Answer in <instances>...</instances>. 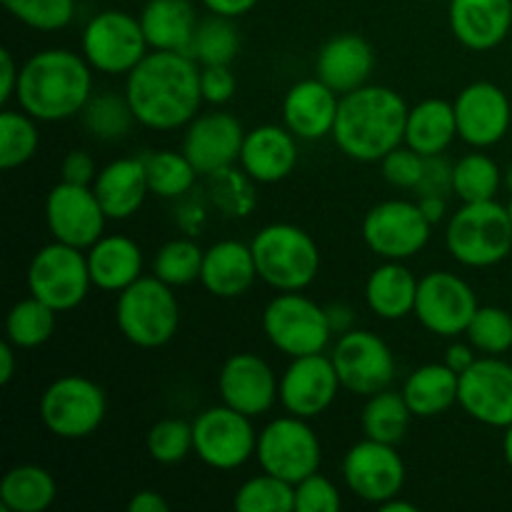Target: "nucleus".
I'll list each match as a JSON object with an SVG mask.
<instances>
[{"label": "nucleus", "instance_id": "obj_19", "mask_svg": "<svg viewBox=\"0 0 512 512\" xmlns=\"http://www.w3.org/2000/svg\"><path fill=\"white\" fill-rule=\"evenodd\" d=\"M340 385L330 355L313 353L290 358V365L280 375V405L285 413L315 420L335 403Z\"/></svg>", "mask_w": 512, "mask_h": 512}, {"label": "nucleus", "instance_id": "obj_15", "mask_svg": "<svg viewBox=\"0 0 512 512\" xmlns=\"http://www.w3.org/2000/svg\"><path fill=\"white\" fill-rule=\"evenodd\" d=\"M480 308L473 285L450 270H430L420 278L415 318L438 338H460Z\"/></svg>", "mask_w": 512, "mask_h": 512}, {"label": "nucleus", "instance_id": "obj_59", "mask_svg": "<svg viewBox=\"0 0 512 512\" xmlns=\"http://www.w3.org/2000/svg\"><path fill=\"white\" fill-rule=\"evenodd\" d=\"M18 353L13 343H0V385H8L13 380L15 368H18Z\"/></svg>", "mask_w": 512, "mask_h": 512}, {"label": "nucleus", "instance_id": "obj_5", "mask_svg": "<svg viewBox=\"0 0 512 512\" xmlns=\"http://www.w3.org/2000/svg\"><path fill=\"white\" fill-rule=\"evenodd\" d=\"M115 325L135 348L155 350L168 345L180 328V300L175 288L153 273L138 278L118 293Z\"/></svg>", "mask_w": 512, "mask_h": 512}, {"label": "nucleus", "instance_id": "obj_62", "mask_svg": "<svg viewBox=\"0 0 512 512\" xmlns=\"http://www.w3.org/2000/svg\"><path fill=\"white\" fill-rule=\"evenodd\" d=\"M503 185H505V188H508L510 193H512V165H510V168L505 170V173H503Z\"/></svg>", "mask_w": 512, "mask_h": 512}, {"label": "nucleus", "instance_id": "obj_50", "mask_svg": "<svg viewBox=\"0 0 512 512\" xmlns=\"http://www.w3.org/2000/svg\"><path fill=\"white\" fill-rule=\"evenodd\" d=\"M200 90L208 105H225L235 98L238 78L230 65H200Z\"/></svg>", "mask_w": 512, "mask_h": 512}, {"label": "nucleus", "instance_id": "obj_8", "mask_svg": "<svg viewBox=\"0 0 512 512\" xmlns=\"http://www.w3.org/2000/svg\"><path fill=\"white\" fill-rule=\"evenodd\" d=\"M260 325L268 343L288 358L325 353L335 335L325 308L303 295V290L275 295L265 305Z\"/></svg>", "mask_w": 512, "mask_h": 512}, {"label": "nucleus", "instance_id": "obj_32", "mask_svg": "<svg viewBox=\"0 0 512 512\" xmlns=\"http://www.w3.org/2000/svg\"><path fill=\"white\" fill-rule=\"evenodd\" d=\"M458 388L460 375L453 368H448L445 363H428L415 368L405 378L400 393H403L413 418L430 420L458 405Z\"/></svg>", "mask_w": 512, "mask_h": 512}, {"label": "nucleus", "instance_id": "obj_33", "mask_svg": "<svg viewBox=\"0 0 512 512\" xmlns=\"http://www.w3.org/2000/svg\"><path fill=\"white\" fill-rule=\"evenodd\" d=\"M455 138H458V120L450 100L428 98L408 110L405 145L423 158L443 155Z\"/></svg>", "mask_w": 512, "mask_h": 512}, {"label": "nucleus", "instance_id": "obj_24", "mask_svg": "<svg viewBox=\"0 0 512 512\" xmlns=\"http://www.w3.org/2000/svg\"><path fill=\"white\" fill-rule=\"evenodd\" d=\"M298 158V138L285 125L265 123L245 133L238 165L258 185H273L293 173Z\"/></svg>", "mask_w": 512, "mask_h": 512}, {"label": "nucleus", "instance_id": "obj_3", "mask_svg": "<svg viewBox=\"0 0 512 512\" xmlns=\"http://www.w3.org/2000/svg\"><path fill=\"white\" fill-rule=\"evenodd\" d=\"M408 103L388 85H363L340 95L338 118L330 138L358 163H380L390 150L405 143Z\"/></svg>", "mask_w": 512, "mask_h": 512}, {"label": "nucleus", "instance_id": "obj_20", "mask_svg": "<svg viewBox=\"0 0 512 512\" xmlns=\"http://www.w3.org/2000/svg\"><path fill=\"white\" fill-rule=\"evenodd\" d=\"M458 138L470 148H493L508 135L512 123L510 98L500 85L490 80H475L465 85L453 100Z\"/></svg>", "mask_w": 512, "mask_h": 512}, {"label": "nucleus", "instance_id": "obj_9", "mask_svg": "<svg viewBox=\"0 0 512 512\" xmlns=\"http://www.w3.org/2000/svg\"><path fill=\"white\" fill-rule=\"evenodd\" d=\"M80 53L95 73L125 78L150 53V45L138 15L108 8L85 23L80 33Z\"/></svg>", "mask_w": 512, "mask_h": 512}, {"label": "nucleus", "instance_id": "obj_47", "mask_svg": "<svg viewBox=\"0 0 512 512\" xmlns=\"http://www.w3.org/2000/svg\"><path fill=\"white\" fill-rule=\"evenodd\" d=\"M148 455L160 465H178L193 453V423L183 418H163L148 430Z\"/></svg>", "mask_w": 512, "mask_h": 512}, {"label": "nucleus", "instance_id": "obj_54", "mask_svg": "<svg viewBox=\"0 0 512 512\" xmlns=\"http://www.w3.org/2000/svg\"><path fill=\"white\" fill-rule=\"evenodd\" d=\"M258 3L260 0H200V5H203L208 13L223 15V18H233V20L248 15Z\"/></svg>", "mask_w": 512, "mask_h": 512}, {"label": "nucleus", "instance_id": "obj_17", "mask_svg": "<svg viewBox=\"0 0 512 512\" xmlns=\"http://www.w3.org/2000/svg\"><path fill=\"white\" fill-rule=\"evenodd\" d=\"M340 470H343L345 488L370 505H380L403 493L408 478L405 460L400 458L395 445L373 438H363L350 445Z\"/></svg>", "mask_w": 512, "mask_h": 512}, {"label": "nucleus", "instance_id": "obj_1", "mask_svg": "<svg viewBox=\"0 0 512 512\" xmlns=\"http://www.w3.org/2000/svg\"><path fill=\"white\" fill-rule=\"evenodd\" d=\"M123 93L138 125L155 133L185 128L205 103L198 60L173 50H150L125 75Z\"/></svg>", "mask_w": 512, "mask_h": 512}, {"label": "nucleus", "instance_id": "obj_55", "mask_svg": "<svg viewBox=\"0 0 512 512\" xmlns=\"http://www.w3.org/2000/svg\"><path fill=\"white\" fill-rule=\"evenodd\" d=\"M478 358H480V353L473 348V345L455 340V343H450L448 350H445L443 363L460 375V373H465V370H468Z\"/></svg>", "mask_w": 512, "mask_h": 512}, {"label": "nucleus", "instance_id": "obj_26", "mask_svg": "<svg viewBox=\"0 0 512 512\" xmlns=\"http://www.w3.org/2000/svg\"><path fill=\"white\" fill-rule=\"evenodd\" d=\"M375 70V50L363 35L338 33L325 40L315 58V75L338 95L368 85Z\"/></svg>", "mask_w": 512, "mask_h": 512}, {"label": "nucleus", "instance_id": "obj_57", "mask_svg": "<svg viewBox=\"0 0 512 512\" xmlns=\"http://www.w3.org/2000/svg\"><path fill=\"white\" fill-rule=\"evenodd\" d=\"M325 313H328V320H330V328H333V333L343 335V333H348V330H353L355 313H353V308H350V305L330 303V305H325Z\"/></svg>", "mask_w": 512, "mask_h": 512}, {"label": "nucleus", "instance_id": "obj_41", "mask_svg": "<svg viewBox=\"0 0 512 512\" xmlns=\"http://www.w3.org/2000/svg\"><path fill=\"white\" fill-rule=\"evenodd\" d=\"M255 185L258 183L243 168L230 165V168L208 175L210 203L228 218H248L258 208Z\"/></svg>", "mask_w": 512, "mask_h": 512}, {"label": "nucleus", "instance_id": "obj_27", "mask_svg": "<svg viewBox=\"0 0 512 512\" xmlns=\"http://www.w3.org/2000/svg\"><path fill=\"white\" fill-rule=\"evenodd\" d=\"M258 280V265L250 243L243 240H218L205 248L200 285L213 298L233 300L248 293Z\"/></svg>", "mask_w": 512, "mask_h": 512}, {"label": "nucleus", "instance_id": "obj_12", "mask_svg": "<svg viewBox=\"0 0 512 512\" xmlns=\"http://www.w3.org/2000/svg\"><path fill=\"white\" fill-rule=\"evenodd\" d=\"M258 430L253 418L228 408L225 403L205 408L193 420V453L208 468L230 473L255 458Z\"/></svg>", "mask_w": 512, "mask_h": 512}, {"label": "nucleus", "instance_id": "obj_38", "mask_svg": "<svg viewBox=\"0 0 512 512\" xmlns=\"http://www.w3.org/2000/svg\"><path fill=\"white\" fill-rule=\"evenodd\" d=\"M503 188V170L490 155L468 153L453 163V193L463 203H483L498 198Z\"/></svg>", "mask_w": 512, "mask_h": 512}, {"label": "nucleus", "instance_id": "obj_45", "mask_svg": "<svg viewBox=\"0 0 512 512\" xmlns=\"http://www.w3.org/2000/svg\"><path fill=\"white\" fill-rule=\"evenodd\" d=\"M465 338L480 355H505L512 348V313L498 305H480Z\"/></svg>", "mask_w": 512, "mask_h": 512}, {"label": "nucleus", "instance_id": "obj_56", "mask_svg": "<svg viewBox=\"0 0 512 512\" xmlns=\"http://www.w3.org/2000/svg\"><path fill=\"white\" fill-rule=\"evenodd\" d=\"M170 503L158 490H138L128 500V512H168Z\"/></svg>", "mask_w": 512, "mask_h": 512}, {"label": "nucleus", "instance_id": "obj_25", "mask_svg": "<svg viewBox=\"0 0 512 512\" xmlns=\"http://www.w3.org/2000/svg\"><path fill=\"white\" fill-rule=\"evenodd\" d=\"M338 108L340 95L318 75L298 80L283 98V125L298 140H323L333 135Z\"/></svg>", "mask_w": 512, "mask_h": 512}, {"label": "nucleus", "instance_id": "obj_52", "mask_svg": "<svg viewBox=\"0 0 512 512\" xmlns=\"http://www.w3.org/2000/svg\"><path fill=\"white\" fill-rule=\"evenodd\" d=\"M98 178V165L88 150H70L60 163V180L75 185H93Z\"/></svg>", "mask_w": 512, "mask_h": 512}, {"label": "nucleus", "instance_id": "obj_46", "mask_svg": "<svg viewBox=\"0 0 512 512\" xmlns=\"http://www.w3.org/2000/svg\"><path fill=\"white\" fill-rule=\"evenodd\" d=\"M10 15L38 33H58L68 28L78 10V0H0Z\"/></svg>", "mask_w": 512, "mask_h": 512}, {"label": "nucleus", "instance_id": "obj_43", "mask_svg": "<svg viewBox=\"0 0 512 512\" xmlns=\"http://www.w3.org/2000/svg\"><path fill=\"white\" fill-rule=\"evenodd\" d=\"M80 115H83L85 130H88L95 140H105V143H115V140L125 138V135L130 133V128L138 123L133 110H130L125 93L93 95Z\"/></svg>", "mask_w": 512, "mask_h": 512}, {"label": "nucleus", "instance_id": "obj_63", "mask_svg": "<svg viewBox=\"0 0 512 512\" xmlns=\"http://www.w3.org/2000/svg\"><path fill=\"white\" fill-rule=\"evenodd\" d=\"M508 213H510V220H512V198H510V203H508Z\"/></svg>", "mask_w": 512, "mask_h": 512}, {"label": "nucleus", "instance_id": "obj_22", "mask_svg": "<svg viewBox=\"0 0 512 512\" xmlns=\"http://www.w3.org/2000/svg\"><path fill=\"white\" fill-rule=\"evenodd\" d=\"M218 393L220 403L255 420L280 400V378L260 355L235 353L220 368Z\"/></svg>", "mask_w": 512, "mask_h": 512}, {"label": "nucleus", "instance_id": "obj_2", "mask_svg": "<svg viewBox=\"0 0 512 512\" xmlns=\"http://www.w3.org/2000/svg\"><path fill=\"white\" fill-rule=\"evenodd\" d=\"M93 98V68L83 53L68 48H45L20 65V110L38 123H60L75 118Z\"/></svg>", "mask_w": 512, "mask_h": 512}, {"label": "nucleus", "instance_id": "obj_11", "mask_svg": "<svg viewBox=\"0 0 512 512\" xmlns=\"http://www.w3.org/2000/svg\"><path fill=\"white\" fill-rule=\"evenodd\" d=\"M255 460L260 470L295 485L318 473L323 463V445L310 420L285 413L270 420L258 433Z\"/></svg>", "mask_w": 512, "mask_h": 512}, {"label": "nucleus", "instance_id": "obj_60", "mask_svg": "<svg viewBox=\"0 0 512 512\" xmlns=\"http://www.w3.org/2000/svg\"><path fill=\"white\" fill-rule=\"evenodd\" d=\"M380 512H418V505L415 503H408V500H403L400 495H395V498L385 500V503L378 505Z\"/></svg>", "mask_w": 512, "mask_h": 512}, {"label": "nucleus", "instance_id": "obj_7", "mask_svg": "<svg viewBox=\"0 0 512 512\" xmlns=\"http://www.w3.org/2000/svg\"><path fill=\"white\" fill-rule=\"evenodd\" d=\"M40 420L60 440H83L98 433L108 415V398L85 375H60L40 395Z\"/></svg>", "mask_w": 512, "mask_h": 512}, {"label": "nucleus", "instance_id": "obj_14", "mask_svg": "<svg viewBox=\"0 0 512 512\" xmlns=\"http://www.w3.org/2000/svg\"><path fill=\"white\" fill-rule=\"evenodd\" d=\"M330 360L345 393L360 395V398H370L390 388L398 370L390 345L378 333L358 328L340 335L338 343L333 345Z\"/></svg>", "mask_w": 512, "mask_h": 512}, {"label": "nucleus", "instance_id": "obj_23", "mask_svg": "<svg viewBox=\"0 0 512 512\" xmlns=\"http://www.w3.org/2000/svg\"><path fill=\"white\" fill-rule=\"evenodd\" d=\"M448 23L463 48L488 53L510 35L512 0H448Z\"/></svg>", "mask_w": 512, "mask_h": 512}, {"label": "nucleus", "instance_id": "obj_61", "mask_svg": "<svg viewBox=\"0 0 512 512\" xmlns=\"http://www.w3.org/2000/svg\"><path fill=\"white\" fill-rule=\"evenodd\" d=\"M503 458L508 463V468L512 470V423L505 428L503 433Z\"/></svg>", "mask_w": 512, "mask_h": 512}, {"label": "nucleus", "instance_id": "obj_49", "mask_svg": "<svg viewBox=\"0 0 512 512\" xmlns=\"http://www.w3.org/2000/svg\"><path fill=\"white\" fill-rule=\"evenodd\" d=\"M425 170V158L420 153H415L408 145H398L395 150H390L383 160H380V173L388 180L393 188L400 190H415L418 188L420 178H423Z\"/></svg>", "mask_w": 512, "mask_h": 512}, {"label": "nucleus", "instance_id": "obj_48", "mask_svg": "<svg viewBox=\"0 0 512 512\" xmlns=\"http://www.w3.org/2000/svg\"><path fill=\"white\" fill-rule=\"evenodd\" d=\"M343 508L338 485L325 475L313 473L295 483V512H338Z\"/></svg>", "mask_w": 512, "mask_h": 512}, {"label": "nucleus", "instance_id": "obj_31", "mask_svg": "<svg viewBox=\"0 0 512 512\" xmlns=\"http://www.w3.org/2000/svg\"><path fill=\"white\" fill-rule=\"evenodd\" d=\"M418 283L405 260H383L365 283V305L380 320H403L415 313Z\"/></svg>", "mask_w": 512, "mask_h": 512}, {"label": "nucleus", "instance_id": "obj_58", "mask_svg": "<svg viewBox=\"0 0 512 512\" xmlns=\"http://www.w3.org/2000/svg\"><path fill=\"white\" fill-rule=\"evenodd\" d=\"M418 205L423 210L425 218L433 225H438L440 220L448 215V203H445V195H418Z\"/></svg>", "mask_w": 512, "mask_h": 512}, {"label": "nucleus", "instance_id": "obj_10", "mask_svg": "<svg viewBox=\"0 0 512 512\" xmlns=\"http://www.w3.org/2000/svg\"><path fill=\"white\" fill-rule=\"evenodd\" d=\"M90 288L93 278L85 250L53 240L30 258L28 293L50 305L55 313H70L83 305Z\"/></svg>", "mask_w": 512, "mask_h": 512}, {"label": "nucleus", "instance_id": "obj_36", "mask_svg": "<svg viewBox=\"0 0 512 512\" xmlns=\"http://www.w3.org/2000/svg\"><path fill=\"white\" fill-rule=\"evenodd\" d=\"M148 175L150 195L163 200H178L195 188L200 173L183 150H148L140 155Z\"/></svg>", "mask_w": 512, "mask_h": 512}, {"label": "nucleus", "instance_id": "obj_37", "mask_svg": "<svg viewBox=\"0 0 512 512\" xmlns=\"http://www.w3.org/2000/svg\"><path fill=\"white\" fill-rule=\"evenodd\" d=\"M58 315L60 313H55L43 300L28 295V298L18 300L8 310V318H5V340L13 343L18 350L40 348V345H45L53 338Z\"/></svg>", "mask_w": 512, "mask_h": 512}, {"label": "nucleus", "instance_id": "obj_4", "mask_svg": "<svg viewBox=\"0 0 512 512\" xmlns=\"http://www.w3.org/2000/svg\"><path fill=\"white\" fill-rule=\"evenodd\" d=\"M258 278L278 293H295L315 283L320 248L308 230L293 223H270L250 240Z\"/></svg>", "mask_w": 512, "mask_h": 512}, {"label": "nucleus", "instance_id": "obj_29", "mask_svg": "<svg viewBox=\"0 0 512 512\" xmlns=\"http://www.w3.org/2000/svg\"><path fill=\"white\" fill-rule=\"evenodd\" d=\"M85 255L93 288H100L103 293H123L128 285L143 278V248L128 235H103L85 250Z\"/></svg>", "mask_w": 512, "mask_h": 512}, {"label": "nucleus", "instance_id": "obj_40", "mask_svg": "<svg viewBox=\"0 0 512 512\" xmlns=\"http://www.w3.org/2000/svg\"><path fill=\"white\" fill-rule=\"evenodd\" d=\"M40 145L38 120L25 110L0 113V168L15 170L35 158Z\"/></svg>", "mask_w": 512, "mask_h": 512}, {"label": "nucleus", "instance_id": "obj_18", "mask_svg": "<svg viewBox=\"0 0 512 512\" xmlns=\"http://www.w3.org/2000/svg\"><path fill=\"white\" fill-rule=\"evenodd\" d=\"M105 215L93 185H75L60 180L45 198V225L53 240L88 250L105 235Z\"/></svg>", "mask_w": 512, "mask_h": 512}, {"label": "nucleus", "instance_id": "obj_6", "mask_svg": "<svg viewBox=\"0 0 512 512\" xmlns=\"http://www.w3.org/2000/svg\"><path fill=\"white\" fill-rule=\"evenodd\" d=\"M445 248L463 268H493L512 253V220L498 200L463 203L445 225Z\"/></svg>", "mask_w": 512, "mask_h": 512}, {"label": "nucleus", "instance_id": "obj_30", "mask_svg": "<svg viewBox=\"0 0 512 512\" xmlns=\"http://www.w3.org/2000/svg\"><path fill=\"white\" fill-rule=\"evenodd\" d=\"M138 18L150 50L173 53H188L200 23L193 0H145Z\"/></svg>", "mask_w": 512, "mask_h": 512}, {"label": "nucleus", "instance_id": "obj_21", "mask_svg": "<svg viewBox=\"0 0 512 512\" xmlns=\"http://www.w3.org/2000/svg\"><path fill=\"white\" fill-rule=\"evenodd\" d=\"M245 133L248 130L243 128V123L233 113L208 110V113H198L185 125L180 150L188 155L195 170L208 178L218 170L238 165Z\"/></svg>", "mask_w": 512, "mask_h": 512}, {"label": "nucleus", "instance_id": "obj_39", "mask_svg": "<svg viewBox=\"0 0 512 512\" xmlns=\"http://www.w3.org/2000/svg\"><path fill=\"white\" fill-rule=\"evenodd\" d=\"M240 53V33L233 18L213 15L200 18L195 28L193 43L188 55L198 60V65H230Z\"/></svg>", "mask_w": 512, "mask_h": 512}, {"label": "nucleus", "instance_id": "obj_51", "mask_svg": "<svg viewBox=\"0 0 512 512\" xmlns=\"http://www.w3.org/2000/svg\"><path fill=\"white\" fill-rule=\"evenodd\" d=\"M418 195H448L453 193V163L443 158V155H433L425 158L423 178H420Z\"/></svg>", "mask_w": 512, "mask_h": 512}, {"label": "nucleus", "instance_id": "obj_34", "mask_svg": "<svg viewBox=\"0 0 512 512\" xmlns=\"http://www.w3.org/2000/svg\"><path fill=\"white\" fill-rule=\"evenodd\" d=\"M55 498L58 483L43 465H15L0 480V508L8 512H45Z\"/></svg>", "mask_w": 512, "mask_h": 512}, {"label": "nucleus", "instance_id": "obj_16", "mask_svg": "<svg viewBox=\"0 0 512 512\" xmlns=\"http://www.w3.org/2000/svg\"><path fill=\"white\" fill-rule=\"evenodd\" d=\"M458 405L485 428L505 430L512 423V365L503 355H480L460 373Z\"/></svg>", "mask_w": 512, "mask_h": 512}, {"label": "nucleus", "instance_id": "obj_35", "mask_svg": "<svg viewBox=\"0 0 512 512\" xmlns=\"http://www.w3.org/2000/svg\"><path fill=\"white\" fill-rule=\"evenodd\" d=\"M410 420H413V413H410L403 393L393 388H385L365 398V408L360 413L365 438L390 445H398L405 438Z\"/></svg>", "mask_w": 512, "mask_h": 512}, {"label": "nucleus", "instance_id": "obj_44", "mask_svg": "<svg viewBox=\"0 0 512 512\" xmlns=\"http://www.w3.org/2000/svg\"><path fill=\"white\" fill-rule=\"evenodd\" d=\"M233 508L238 512H295V485L263 470L235 490Z\"/></svg>", "mask_w": 512, "mask_h": 512}, {"label": "nucleus", "instance_id": "obj_13", "mask_svg": "<svg viewBox=\"0 0 512 512\" xmlns=\"http://www.w3.org/2000/svg\"><path fill=\"white\" fill-rule=\"evenodd\" d=\"M360 233L380 260H410L430 243L433 223L423 215L418 200L390 198L365 213Z\"/></svg>", "mask_w": 512, "mask_h": 512}, {"label": "nucleus", "instance_id": "obj_53", "mask_svg": "<svg viewBox=\"0 0 512 512\" xmlns=\"http://www.w3.org/2000/svg\"><path fill=\"white\" fill-rule=\"evenodd\" d=\"M20 80V65L15 63L13 53L8 48L0 50V103L8 105L10 98H15Z\"/></svg>", "mask_w": 512, "mask_h": 512}, {"label": "nucleus", "instance_id": "obj_42", "mask_svg": "<svg viewBox=\"0 0 512 512\" xmlns=\"http://www.w3.org/2000/svg\"><path fill=\"white\" fill-rule=\"evenodd\" d=\"M203 255L205 250L200 248L195 240L173 238L155 250L150 270H153L155 278H160L163 283L173 285V288H185V285L200 280Z\"/></svg>", "mask_w": 512, "mask_h": 512}, {"label": "nucleus", "instance_id": "obj_28", "mask_svg": "<svg viewBox=\"0 0 512 512\" xmlns=\"http://www.w3.org/2000/svg\"><path fill=\"white\" fill-rule=\"evenodd\" d=\"M95 195L108 220H128L140 213L150 195L143 158H115L98 170L93 183Z\"/></svg>", "mask_w": 512, "mask_h": 512}]
</instances>
